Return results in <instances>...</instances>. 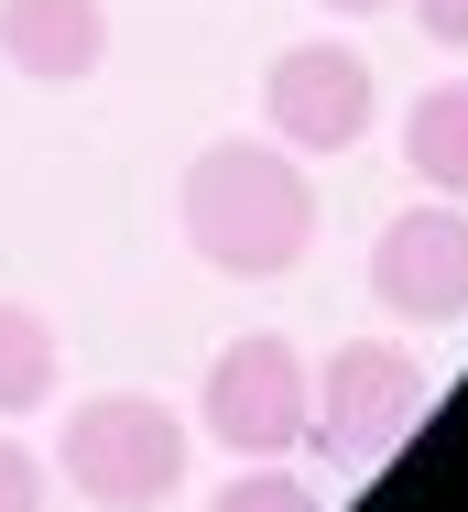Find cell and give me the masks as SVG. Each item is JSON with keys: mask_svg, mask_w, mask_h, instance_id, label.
Segmentation results:
<instances>
[{"mask_svg": "<svg viewBox=\"0 0 468 512\" xmlns=\"http://www.w3.org/2000/svg\"><path fill=\"white\" fill-rule=\"evenodd\" d=\"M0 512H44V458L11 447V425H0Z\"/></svg>", "mask_w": 468, "mask_h": 512, "instance_id": "8fae6325", "label": "cell"}, {"mask_svg": "<svg viewBox=\"0 0 468 512\" xmlns=\"http://www.w3.org/2000/svg\"><path fill=\"white\" fill-rule=\"evenodd\" d=\"M414 33H436V44L468 55V0H414Z\"/></svg>", "mask_w": 468, "mask_h": 512, "instance_id": "7c38bea8", "label": "cell"}, {"mask_svg": "<svg viewBox=\"0 0 468 512\" xmlns=\"http://www.w3.org/2000/svg\"><path fill=\"white\" fill-rule=\"evenodd\" d=\"M44 404H55V327L0 295V425H22Z\"/></svg>", "mask_w": 468, "mask_h": 512, "instance_id": "9c48e42d", "label": "cell"}, {"mask_svg": "<svg viewBox=\"0 0 468 512\" xmlns=\"http://www.w3.org/2000/svg\"><path fill=\"white\" fill-rule=\"evenodd\" d=\"M175 218H186V251L229 284H273L316 251V186L283 142H207L175 186Z\"/></svg>", "mask_w": 468, "mask_h": 512, "instance_id": "6da1fadb", "label": "cell"}, {"mask_svg": "<svg viewBox=\"0 0 468 512\" xmlns=\"http://www.w3.org/2000/svg\"><path fill=\"white\" fill-rule=\"evenodd\" d=\"M0 66L33 88H77L109 66V0H0Z\"/></svg>", "mask_w": 468, "mask_h": 512, "instance_id": "52a82bcc", "label": "cell"}, {"mask_svg": "<svg viewBox=\"0 0 468 512\" xmlns=\"http://www.w3.org/2000/svg\"><path fill=\"white\" fill-rule=\"evenodd\" d=\"M55 469L88 512H164L186 491V414L153 393H88L55 436Z\"/></svg>", "mask_w": 468, "mask_h": 512, "instance_id": "7a4b0ae2", "label": "cell"}, {"mask_svg": "<svg viewBox=\"0 0 468 512\" xmlns=\"http://www.w3.org/2000/svg\"><path fill=\"white\" fill-rule=\"evenodd\" d=\"M207 512H327V502H316V480H294V469H273V458H251Z\"/></svg>", "mask_w": 468, "mask_h": 512, "instance_id": "30bf717a", "label": "cell"}, {"mask_svg": "<svg viewBox=\"0 0 468 512\" xmlns=\"http://www.w3.org/2000/svg\"><path fill=\"white\" fill-rule=\"evenodd\" d=\"M425 414V371L392 338H349L338 360H316V404H305V447L338 469H381Z\"/></svg>", "mask_w": 468, "mask_h": 512, "instance_id": "3957f363", "label": "cell"}, {"mask_svg": "<svg viewBox=\"0 0 468 512\" xmlns=\"http://www.w3.org/2000/svg\"><path fill=\"white\" fill-rule=\"evenodd\" d=\"M305 404H316V371L283 327H251L207 360V393H196V425L229 447V458H294L305 447Z\"/></svg>", "mask_w": 468, "mask_h": 512, "instance_id": "277c9868", "label": "cell"}, {"mask_svg": "<svg viewBox=\"0 0 468 512\" xmlns=\"http://www.w3.org/2000/svg\"><path fill=\"white\" fill-rule=\"evenodd\" d=\"M403 164L436 197H468V77H447V88H425L403 109Z\"/></svg>", "mask_w": 468, "mask_h": 512, "instance_id": "ba28073f", "label": "cell"}, {"mask_svg": "<svg viewBox=\"0 0 468 512\" xmlns=\"http://www.w3.org/2000/svg\"><path fill=\"white\" fill-rule=\"evenodd\" d=\"M371 295L414 327H458L468 316V207H403L371 240Z\"/></svg>", "mask_w": 468, "mask_h": 512, "instance_id": "8992f818", "label": "cell"}, {"mask_svg": "<svg viewBox=\"0 0 468 512\" xmlns=\"http://www.w3.org/2000/svg\"><path fill=\"white\" fill-rule=\"evenodd\" d=\"M371 55L349 33H316V44H283L273 77H262V120H273L283 153H360L371 142Z\"/></svg>", "mask_w": 468, "mask_h": 512, "instance_id": "5b68a950", "label": "cell"}, {"mask_svg": "<svg viewBox=\"0 0 468 512\" xmlns=\"http://www.w3.org/2000/svg\"><path fill=\"white\" fill-rule=\"evenodd\" d=\"M316 11H338V22H371V11H392V0H316Z\"/></svg>", "mask_w": 468, "mask_h": 512, "instance_id": "4fadbf2b", "label": "cell"}]
</instances>
